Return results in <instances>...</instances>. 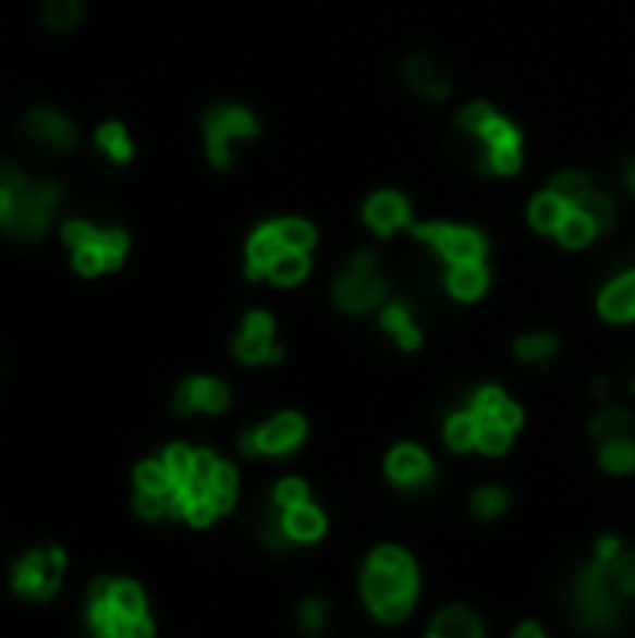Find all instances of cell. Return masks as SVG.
I'll return each mask as SVG.
<instances>
[{
  "label": "cell",
  "instance_id": "obj_14",
  "mask_svg": "<svg viewBox=\"0 0 635 638\" xmlns=\"http://www.w3.org/2000/svg\"><path fill=\"white\" fill-rule=\"evenodd\" d=\"M426 638H486V631H483V619H478L472 609L449 605L430 619Z\"/></svg>",
  "mask_w": 635,
  "mask_h": 638
},
{
  "label": "cell",
  "instance_id": "obj_15",
  "mask_svg": "<svg viewBox=\"0 0 635 638\" xmlns=\"http://www.w3.org/2000/svg\"><path fill=\"white\" fill-rule=\"evenodd\" d=\"M281 255H284V243H281V235H277V224L258 229L255 240H251V247H247V277L251 281L269 277V266H273Z\"/></svg>",
  "mask_w": 635,
  "mask_h": 638
},
{
  "label": "cell",
  "instance_id": "obj_33",
  "mask_svg": "<svg viewBox=\"0 0 635 638\" xmlns=\"http://www.w3.org/2000/svg\"><path fill=\"white\" fill-rule=\"evenodd\" d=\"M164 467H169L172 482L176 486H191V475H195V449H187V444H169L164 449Z\"/></svg>",
  "mask_w": 635,
  "mask_h": 638
},
{
  "label": "cell",
  "instance_id": "obj_50",
  "mask_svg": "<svg viewBox=\"0 0 635 638\" xmlns=\"http://www.w3.org/2000/svg\"><path fill=\"white\" fill-rule=\"evenodd\" d=\"M8 172H12V169H8V164H4V161H0V183H4V180H8Z\"/></svg>",
  "mask_w": 635,
  "mask_h": 638
},
{
  "label": "cell",
  "instance_id": "obj_43",
  "mask_svg": "<svg viewBox=\"0 0 635 638\" xmlns=\"http://www.w3.org/2000/svg\"><path fill=\"white\" fill-rule=\"evenodd\" d=\"M504 400H509V396H504L501 389L486 384V389H478L475 396H472V407H467V410H472L475 418H493V415H498V407L504 404Z\"/></svg>",
  "mask_w": 635,
  "mask_h": 638
},
{
  "label": "cell",
  "instance_id": "obj_10",
  "mask_svg": "<svg viewBox=\"0 0 635 638\" xmlns=\"http://www.w3.org/2000/svg\"><path fill=\"white\" fill-rule=\"evenodd\" d=\"M333 299H337V307L347 314H363L386 299V284H381V277L374 273V269L355 266L352 273H344L341 281H337Z\"/></svg>",
  "mask_w": 635,
  "mask_h": 638
},
{
  "label": "cell",
  "instance_id": "obj_35",
  "mask_svg": "<svg viewBox=\"0 0 635 638\" xmlns=\"http://www.w3.org/2000/svg\"><path fill=\"white\" fill-rule=\"evenodd\" d=\"M300 627H303V635H310V638H318L321 631L329 627V601L326 598H307L300 605Z\"/></svg>",
  "mask_w": 635,
  "mask_h": 638
},
{
  "label": "cell",
  "instance_id": "obj_30",
  "mask_svg": "<svg viewBox=\"0 0 635 638\" xmlns=\"http://www.w3.org/2000/svg\"><path fill=\"white\" fill-rule=\"evenodd\" d=\"M169 467H164V459H143L135 467V493H164V489H172Z\"/></svg>",
  "mask_w": 635,
  "mask_h": 638
},
{
  "label": "cell",
  "instance_id": "obj_42",
  "mask_svg": "<svg viewBox=\"0 0 635 638\" xmlns=\"http://www.w3.org/2000/svg\"><path fill=\"white\" fill-rule=\"evenodd\" d=\"M553 195H561L569 206H576L583 195H590V180L579 176V172H564V176H557L553 183Z\"/></svg>",
  "mask_w": 635,
  "mask_h": 638
},
{
  "label": "cell",
  "instance_id": "obj_16",
  "mask_svg": "<svg viewBox=\"0 0 635 638\" xmlns=\"http://www.w3.org/2000/svg\"><path fill=\"white\" fill-rule=\"evenodd\" d=\"M407 217H412V209H407L404 198L393 195V191H386V195H374L367 203V221H370V229H378V232L404 229Z\"/></svg>",
  "mask_w": 635,
  "mask_h": 638
},
{
  "label": "cell",
  "instance_id": "obj_12",
  "mask_svg": "<svg viewBox=\"0 0 635 638\" xmlns=\"http://www.w3.org/2000/svg\"><path fill=\"white\" fill-rule=\"evenodd\" d=\"M236 358L247 366H262V363H277V358H281V347L273 344V318H269L266 310L247 314L243 332L236 336Z\"/></svg>",
  "mask_w": 635,
  "mask_h": 638
},
{
  "label": "cell",
  "instance_id": "obj_26",
  "mask_svg": "<svg viewBox=\"0 0 635 638\" xmlns=\"http://www.w3.org/2000/svg\"><path fill=\"white\" fill-rule=\"evenodd\" d=\"M512 433L509 426H501V422H493V418H478V449L475 452H483V456H504V452L512 449Z\"/></svg>",
  "mask_w": 635,
  "mask_h": 638
},
{
  "label": "cell",
  "instance_id": "obj_41",
  "mask_svg": "<svg viewBox=\"0 0 635 638\" xmlns=\"http://www.w3.org/2000/svg\"><path fill=\"white\" fill-rule=\"evenodd\" d=\"M310 489L303 478H281V482L273 486V501L281 504V508H295V504H303V501H310Z\"/></svg>",
  "mask_w": 635,
  "mask_h": 638
},
{
  "label": "cell",
  "instance_id": "obj_23",
  "mask_svg": "<svg viewBox=\"0 0 635 638\" xmlns=\"http://www.w3.org/2000/svg\"><path fill=\"white\" fill-rule=\"evenodd\" d=\"M445 444L452 452H475L478 449V418L472 410H460L445 422Z\"/></svg>",
  "mask_w": 635,
  "mask_h": 638
},
{
  "label": "cell",
  "instance_id": "obj_21",
  "mask_svg": "<svg viewBox=\"0 0 635 638\" xmlns=\"http://www.w3.org/2000/svg\"><path fill=\"white\" fill-rule=\"evenodd\" d=\"M569 203H564L561 195H538L535 203H530V224H535L538 232H557L561 229V221L569 217Z\"/></svg>",
  "mask_w": 635,
  "mask_h": 638
},
{
  "label": "cell",
  "instance_id": "obj_19",
  "mask_svg": "<svg viewBox=\"0 0 635 638\" xmlns=\"http://www.w3.org/2000/svg\"><path fill=\"white\" fill-rule=\"evenodd\" d=\"M236 493H240V475H236V467L232 463H217V470H213V478H210V486H206V501L213 504V512L217 515H224V512H232L236 508Z\"/></svg>",
  "mask_w": 635,
  "mask_h": 638
},
{
  "label": "cell",
  "instance_id": "obj_20",
  "mask_svg": "<svg viewBox=\"0 0 635 638\" xmlns=\"http://www.w3.org/2000/svg\"><path fill=\"white\" fill-rule=\"evenodd\" d=\"M486 284H490V277H486L483 261L452 266V273H449V292L456 295V299H478V295L486 292Z\"/></svg>",
  "mask_w": 635,
  "mask_h": 638
},
{
  "label": "cell",
  "instance_id": "obj_47",
  "mask_svg": "<svg viewBox=\"0 0 635 638\" xmlns=\"http://www.w3.org/2000/svg\"><path fill=\"white\" fill-rule=\"evenodd\" d=\"M493 422H501V426H509L512 433L524 426V410H520V404H512V400H504V404L498 407V415H493Z\"/></svg>",
  "mask_w": 635,
  "mask_h": 638
},
{
  "label": "cell",
  "instance_id": "obj_18",
  "mask_svg": "<svg viewBox=\"0 0 635 638\" xmlns=\"http://www.w3.org/2000/svg\"><path fill=\"white\" fill-rule=\"evenodd\" d=\"M590 437H595L598 444L606 441H621V437H635V415L624 407H602L595 418H590Z\"/></svg>",
  "mask_w": 635,
  "mask_h": 638
},
{
  "label": "cell",
  "instance_id": "obj_4",
  "mask_svg": "<svg viewBox=\"0 0 635 638\" xmlns=\"http://www.w3.org/2000/svg\"><path fill=\"white\" fill-rule=\"evenodd\" d=\"M68 556L64 549H34L12 567V590L27 601H49L64 582Z\"/></svg>",
  "mask_w": 635,
  "mask_h": 638
},
{
  "label": "cell",
  "instance_id": "obj_2",
  "mask_svg": "<svg viewBox=\"0 0 635 638\" xmlns=\"http://www.w3.org/2000/svg\"><path fill=\"white\" fill-rule=\"evenodd\" d=\"M64 187L57 180H38L27 172H8L0 183V232L15 243H38L53 224Z\"/></svg>",
  "mask_w": 635,
  "mask_h": 638
},
{
  "label": "cell",
  "instance_id": "obj_48",
  "mask_svg": "<svg viewBox=\"0 0 635 638\" xmlns=\"http://www.w3.org/2000/svg\"><path fill=\"white\" fill-rule=\"evenodd\" d=\"M621 553H624L621 538H602V541H598L595 561H598V564H613V561H621Z\"/></svg>",
  "mask_w": 635,
  "mask_h": 638
},
{
  "label": "cell",
  "instance_id": "obj_36",
  "mask_svg": "<svg viewBox=\"0 0 635 638\" xmlns=\"http://www.w3.org/2000/svg\"><path fill=\"white\" fill-rule=\"evenodd\" d=\"M553 352H557V340L550 332H530V336L516 340V355L524 358V363H542V358H550Z\"/></svg>",
  "mask_w": 635,
  "mask_h": 638
},
{
  "label": "cell",
  "instance_id": "obj_38",
  "mask_svg": "<svg viewBox=\"0 0 635 638\" xmlns=\"http://www.w3.org/2000/svg\"><path fill=\"white\" fill-rule=\"evenodd\" d=\"M572 209H579V213H587L595 229H609V224H613V203H609L606 195H598V191H590V195H583L579 203L572 206Z\"/></svg>",
  "mask_w": 635,
  "mask_h": 638
},
{
  "label": "cell",
  "instance_id": "obj_13",
  "mask_svg": "<svg viewBox=\"0 0 635 638\" xmlns=\"http://www.w3.org/2000/svg\"><path fill=\"white\" fill-rule=\"evenodd\" d=\"M281 512H284V535H289L292 545H310V541H318L329 527L326 512L310 501L295 504V508H281Z\"/></svg>",
  "mask_w": 635,
  "mask_h": 638
},
{
  "label": "cell",
  "instance_id": "obj_7",
  "mask_svg": "<svg viewBox=\"0 0 635 638\" xmlns=\"http://www.w3.org/2000/svg\"><path fill=\"white\" fill-rule=\"evenodd\" d=\"M258 124L247 109H236V105H221L206 116V150H210V161L217 169H229V143L232 138H247L255 135Z\"/></svg>",
  "mask_w": 635,
  "mask_h": 638
},
{
  "label": "cell",
  "instance_id": "obj_25",
  "mask_svg": "<svg viewBox=\"0 0 635 638\" xmlns=\"http://www.w3.org/2000/svg\"><path fill=\"white\" fill-rule=\"evenodd\" d=\"M83 20V0H41V23L49 30H72Z\"/></svg>",
  "mask_w": 635,
  "mask_h": 638
},
{
  "label": "cell",
  "instance_id": "obj_1",
  "mask_svg": "<svg viewBox=\"0 0 635 638\" xmlns=\"http://www.w3.org/2000/svg\"><path fill=\"white\" fill-rule=\"evenodd\" d=\"M363 601L378 624H404L419 601V567L400 545H378L363 567Z\"/></svg>",
  "mask_w": 635,
  "mask_h": 638
},
{
  "label": "cell",
  "instance_id": "obj_24",
  "mask_svg": "<svg viewBox=\"0 0 635 638\" xmlns=\"http://www.w3.org/2000/svg\"><path fill=\"white\" fill-rule=\"evenodd\" d=\"M112 609L124 619L146 616V593L132 579H112Z\"/></svg>",
  "mask_w": 635,
  "mask_h": 638
},
{
  "label": "cell",
  "instance_id": "obj_45",
  "mask_svg": "<svg viewBox=\"0 0 635 638\" xmlns=\"http://www.w3.org/2000/svg\"><path fill=\"white\" fill-rule=\"evenodd\" d=\"M490 124H493V109H490V105H467L464 116H460V127L472 131V135H483V131Z\"/></svg>",
  "mask_w": 635,
  "mask_h": 638
},
{
  "label": "cell",
  "instance_id": "obj_8",
  "mask_svg": "<svg viewBox=\"0 0 635 638\" xmlns=\"http://www.w3.org/2000/svg\"><path fill=\"white\" fill-rule=\"evenodd\" d=\"M415 240H426L441 250V258L452 266H467V261H483L486 240L475 229H456V224H419Z\"/></svg>",
  "mask_w": 635,
  "mask_h": 638
},
{
  "label": "cell",
  "instance_id": "obj_32",
  "mask_svg": "<svg viewBox=\"0 0 635 638\" xmlns=\"http://www.w3.org/2000/svg\"><path fill=\"white\" fill-rule=\"evenodd\" d=\"M307 255L303 250H284L281 258L269 266V281L273 284H300L303 277H307Z\"/></svg>",
  "mask_w": 635,
  "mask_h": 638
},
{
  "label": "cell",
  "instance_id": "obj_27",
  "mask_svg": "<svg viewBox=\"0 0 635 638\" xmlns=\"http://www.w3.org/2000/svg\"><path fill=\"white\" fill-rule=\"evenodd\" d=\"M94 143H98V150L106 154L109 161H117V164L132 161V138H127L124 124H101Z\"/></svg>",
  "mask_w": 635,
  "mask_h": 638
},
{
  "label": "cell",
  "instance_id": "obj_39",
  "mask_svg": "<svg viewBox=\"0 0 635 638\" xmlns=\"http://www.w3.org/2000/svg\"><path fill=\"white\" fill-rule=\"evenodd\" d=\"M72 269L80 277H98L106 273V258H101L98 243H86V247H75L72 250Z\"/></svg>",
  "mask_w": 635,
  "mask_h": 638
},
{
  "label": "cell",
  "instance_id": "obj_51",
  "mask_svg": "<svg viewBox=\"0 0 635 638\" xmlns=\"http://www.w3.org/2000/svg\"><path fill=\"white\" fill-rule=\"evenodd\" d=\"M628 183H632V191H635V164H632V169H628Z\"/></svg>",
  "mask_w": 635,
  "mask_h": 638
},
{
  "label": "cell",
  "instance_id": "obj_17",
  "mask_svg": "<svg viewBox=\"0 0 635 638\" xmlns=\"http://www.w3.org/2000/svg\"><path fill=\"white\" fill-rule=\"evenodd\" d=\"M598 310H602V318L609 321H632L635 318V273L609 284L602 292V299H598Z\"/></svg>",
  "mask_w": 635,
  "mask_h": 638
},
{
  "label": "cell",
  "instance_id": "obj_29",
  "mask_svg": "<svg viewBox=\"0 0 635 638\" xmlns=\"http://www.w3.org/2000/svg\"><path fill=\"white\" fill-rule=\"evenodd\" d=\"M407 83H412L415 90L430 94V98H445V94H449L445 78L433 72V64H430V60H423V57L407 60Z\"/></svg>",
  "mask_w": 635,
  "mask_h": 638
},
{
  "label": "cell",
  "instance_id": "obj_9",
  "mask_svg": "<svg viewBox=\"0 0 635 638\" xmlns=\"http://www.w3.org/2000/svg\"><path fill=\"white\" fill-rule=\"evenodd\" d=\"M386 475L393 486L407 489V493H419V489L433 482V459L419 444H396L386 459Z\"/></svg>",
  "mask_w": 635,
  "mask_h": 638
},
{
  "label": "cell",
  "instance_id": "obj_40",
  "mask_svg": "<svg viewBox=\"0 0 635 638\" xmlns=\"http://www.w3.org/2000/svg\"><path fill=\"white\" fill-rule=\"evenodd\" d=\"M486 143V150H501V146H520V131L509 124V120H498L493 116V124L478 135Z\"/></svg>",
  "mask_w": 635,
  "mask_h": 638
},
{
  "label": "cell",
  "instance_id": "obj_37",
  "mask_svg": "<svg viewBox=\"0 0 635 638\" xmlns=\"http://www.w3.org/2000/svg\"><path fill=\"white\" fill-rule=\"evenodd\" d=\"M277 235H281L284 250H303V255H307V250L315 247V229L303 221H281L277 224Z\"/></svg>",
  "mask_w": 635,
  "mask_h": 638
},
{
  "label": "cell",
  "instance_id": "obj_31",
  "mask_svg": "<svg viewBox=\"0 0 635 638\" xmlns=\"http://www.w3.org/2000/svg\"><path fill=\"white\" fill-rule=\"evenodd\" d=\"M509 512V493L501 486H483L472 493V515L475 519H501Z\"/></svg>",
  "mask_w": 635,
  "mask_h": 638
},
{
  "label": "cell",
  "instance_id": "obj_28",
  "mask_svg": "<svg viewBox=\"0 0 635 638\" xmlns=\"http://www.w3.org/2000/svg\"><path fill=\"white\" fill-rule=\"evenodd\" d=\"M381 326H386L393 336L400 340V347H419V329H415V321H412V314H407V307H400V303H393V307H386V314H381Z\"/></svg>",
  "mask_w": 635,
  "mask_h": 638
},
{
  "label": "cell",
  "instance_id": "obj_22",
  "mask_svg": "<svg viewBox=\"0 0 635 638\" xmlns=\"http://www.w3.org/2000/svg\"><path fill=\"white\" fill-rule=\"evenodd\" d=\"M598 463L609 475H635V437H621V441H606L598 449Z\"/></svg>",
  "mask_w": 635,
  "mask_h": 638
},
{
  "label": "cell",
  "instance_id": "obj_6",
  "mask_svg": "<svg viewBox=\"0 0 635 638\" xmlns=\"http://www.w3.org/2000/svg\"><path fill=\"white\" fill-rule=\"evenodd\" d=\"M23 138H27L34 150L64 157L80 146V127H75V120H68L57 109H34L23 120Z\"/></svg>",
  "mask_w": 635,
  "mask_h": 638
},
{
  "label": "cell",
  "instance_id": "obj_11",
  "mask_svg": "<svg viewBox=\"0 0 635 638\" xmlns=\"http://www.w3.org/2000/svg\"><path fill=\"white\" fill-rule=\"evenodd\" d=\"M229 404H232L229 384L217 378H191L180 384L176 400H172V407L180 415H221V410H229Z\"/></svg>",
  "mask_w": 635,
  "mask_h": 638
},
{
  "label": "cell",
  "instance_id": "obj_44",
  "mask_svg": "<svg viewBox=\"0 0 635 638\" xmlns=\"http://www.w3.org/2000/svg\"><path fill=\"white\" fill-rule=\"evenodd\" d=\"M609 572H613L616 590H621L624 598H635V553H621V561L609 564Z\"/></svg>",
  "mask_w": 635,
  "mask_h": 638
},
{
  "label": "cell",
  "instance_id": "obj_49",
  "mask_svg": "<svg viewBox=\"0 0 635 638\" xmlns=\"http://www.w3.org/2000/svg\"><path fill=\"white\" fill-rule=\"evenodd\" d=\"M512 638H550V635H546L542 624H535V619H524V624L512 631Z\"/></svg>",
  "mask_w": 635,
  "mask_h": 638
},
{
  "label": "cell",
  "instance_id": "obj_5",
  "mask_svg": "<svg viewBox=\"0 0 635 638\" xmlns=\"http://www.w3.org/2000/svg\"><path fill=\"white\" fill-rule=\"evenodd\" d=\"M303 437H307V422L292 410H284V415H273L258 430L243 433L240 449L243 456H292L303 444Z\"/></svg>",
  "mask_w": 635,
  "mask_h": 638
},
{
  "label": "cell",
  "instance_id": "obj_3",
  "mask_svg": "<svg viewBox=\"0 0 635 638\" xmlns=\"http://www.w3.org/2000/svg\"><path fill=\"white\" fill-rule=\"evenodd\" d=\"M569 605L579 624L590 627V631H609V627H616L621 609H624V593L616 590L609 564L595 561V564L579 567L576 579L569 582Z\"/></svg>",
  "mask_w": 635,
  "mask_h": 638
},
{
  "label": "cell",
  "instance_id": "obj_46",
  "mask_svg": "<svg viewBox=\"0 0 635 638\" xmlns=\"http://www.w3.org/2000/svg\"><path fill=\"white\" fill-rule=\"evenodd\" d=\"M490 169L493 172H516L520 169V146H501V150H490Z\"/></svg>",
  "mask_w": 635,
  "mask_h": 638
},
{
  "label": "cell",
  "instance_id": "obj_34",
  "mask_svg": "<svg viewBox=\"0 0 635 638\" xmlns=\"http://www.w3.org/2000/svg\"><path fill=\"white\" fill-rule=\"evenodd\" d=\"M598 229L590 224L587 213H579V209H569V217L561 221V229H557V240L564 243V247H583V243H590V235Z\"/></svg>",
  "mask_w": 635,
  "mask_h": 638
}]
</instances>
